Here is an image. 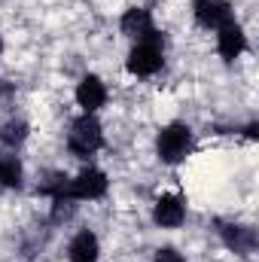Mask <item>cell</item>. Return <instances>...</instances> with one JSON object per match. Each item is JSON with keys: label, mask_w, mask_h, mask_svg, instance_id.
<instances>
[{"label": "cell", "mask_w": 259, "mask_h": 262, "mask_svg": "<svg viewBox=\"0 0 259 262\" xmlns=\"http://www.w3.org/2000/svg\"><path fill=\"white\" fill-rule=\"evenodd\" d=\"M165 61V52H162V40H159V34H153V37H146V40H137V46L128 52V67L131 76H153L159 67Z\"/></svg>", "instance_id": "cell-3"}, {"label": "cell", "mask_w": 259, "mask_h": 262, "mask_svg": "<svg viewBox=\"0 0 259 262\" xmlns=\"http://www.w3.org/2000/svg\"><path fill=\"white\" fill-rule=\"evenodd\" d=\"M217 49H220V55L226 58V61H235L244 49H247V40H244V31L235 25V21H229V25H223L220 31H217Z\"/></svg>", "instance_id": "cell-7"}, {"label": "cell", "mask_w": 259, "mask_h": 262, "mask_svg": "<svg viewBox=\"0 0 259 262\" xmlns=\"http://www.w3.org/2000/svg\"><path fill=\"white\" fill-rule=\"evenodd\" d=\"M122 34L125 37H134V40H146V37H153L156 34V28H153V15L146 12V9H128L125 15H122Z\"/></svg>", "instance_id": "cell-9"}, {"label": "cell", "mask_w": 259, "mask_h": 262, "mask_svg": "<svg viewBox=\"0 0 259 262\" xmlns=\"http://www.w3.org/2000/svg\"><path fill=\"white\" fill-rule=\"evenodd\" d=\"M0 49H3V40H0Z\"/></svg>", "instance_id": "cell-15"}, {"label": "cell", "mask_w": 259, "mask_h": 262, "mask_svg": "<svg viewBox=\"0 0 259 262\" xmlns=\"http://www.w3.org/2000/svg\"><path fill=\"white\" fill-rule=\"evenodd\" d=\"M223 238H226V244L235 247L238 253H250L253 244H256L253 229H247V226H226V229H223Z\"/></svg>", "instance_id": "cell-11"}, {"label": "cell", "mask_w": 259, "mask_h": 262, "mask_svg": "<svg viewBox=\"0 0 259 262\" xmlns=\"http://www.w3.org/2000/svg\"><path fill=\"white\" fill-rule=\"evenodd\" d=\"M156 262H186V259H183L174 247H162V250L156 253Z\"/></svg>", "instance_id": "cell-14"}, {"label": "cell", "mask_w": 259, "mask_h": 262, "mask_svg": "<svg viewBox=\"0 0 259 262\" xmlns=\"http://www.w3.org/2000/svg\"><path fill=\"white\" fill-rule=\"evenodd\" d=\"M101 143H104V131H101V122H98L92 113L79 116V119L70 125L67 146H70V152H76L79 159H89Z\"/></svg>", "instance_id": "cell-2"}, {"label": "cell", "mask_w": 259, "mask_h": 262, "mask_svg": "<svg viewBox=\"0 0 259 262\" xmlns=\"http://www.w3.org/2000/svg\"><path fill=\"white\" fill-rule=\"evenodd\" d=\"M153 220H156L162 229H177V226L186 220V204H183V198L174 195V192L159 195L156 198V207H153Z\"/></svg>", "instance_id": "cell-5"}, {"label": "cell", "mask_w": 259, "mask_h": 262, "mask_svg": "<svg viewBox=\"0 0 259 262\" xmlns=\"http://www.w3.org/2000/svg\"><path fill=\"white\" fill-rule=\"evenodd\" d=\"M98 238L92 232H79L73 241H70V262H98Z\"/></svg>", "instance_id": "cell-10"}, {"label": "cell", "mask_w": 259, "mask_h": 262, "mask_svg": "<svg viewBox=\"0 0 259 262\" xmlns=\"http://www.w3.org/2000/svg\"><path fill=\"white\" fill-rule=\"evenodd\" d=\"M107 192V174L98 171V168H85L79 171L73 180H67L61 186V195L67 201H92V198H101Z\"/></svg>", "instance_id": "cell-4"}, {"label": "cell", "mask_w": 259, "mask_h": 262, "mask_svg": "<svg viewBox=\"0 0 259 262\" xmlns=\"http://www.w3.org/2000/svg\"><path fill=\"white\" fill-rule=\"evenodd\" d=\"M25 137H28V125H25L21 119L6 122L3 131H0V140H3L6 146H18V143H25Z\"/></svg>", "instance_id": "cell-13"}, {"label": "cell", "mask_w": 259, "mask_h": 262, "mask_svg": "<svg viewBox=\"0 0 259 262\" xmlns=\"http://www.w3.org/2000/svg\"><path fill=\"white\" fill-rule=\"evenodd\" d=\"M76 104L85 110V113H95L107 104V89L98 76H85L79 85H76Z\"/></svg>", "instance_id": "cell-8"}, {"label": "cell", "mask_w": 259, "mask_h": 262, "mask_svg": "<svg viewBox=\"0 0 259 262\" xmlns=\"http://www.w3.org/2000/svg\"><path fill=\"white\" fill-rule=\"evenodd\" d=\"M192 6H195V18H198L201 28L220 31L223 25L232 21V6L226 0H192Z\"/></svg>", "instance_id": "cell-6"}, {"label": "cell", "mask_w": 259, "mask_h": 262, "mask_svg": "<svg viewBox=\"0 0 259 262\" xmlns=\"http://www.w3.org/2000/svg\"><path fill=\"white\" fill-rule=\"evenodd\" d=\"M21 177H25L21 162L15 156H3L0 159V183L3 186H21Z\"/></svg>", "instance_id": "cell-12"}, {"label": "cell", "mask_w": 259, "mask_h": 262, "mask_svg": "<svg viewBox=\"0 0 259 262\" xmlns=\"http://www.w3.org/2000/svg\"><path fill=\"white\" fill-rule=\"evenodd\" d=\"M156 149H159V159H162L165 165L183 162V159L189 156V149H192V131H189V125L174 122V125L162 128L159 140H156Z\"/></svg>", "instance_id": "cell-1"}]
</instances>
